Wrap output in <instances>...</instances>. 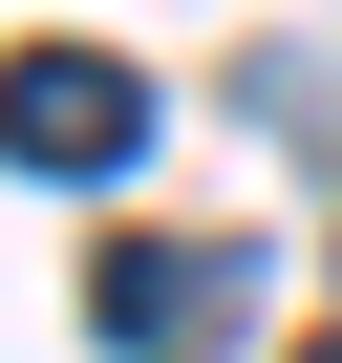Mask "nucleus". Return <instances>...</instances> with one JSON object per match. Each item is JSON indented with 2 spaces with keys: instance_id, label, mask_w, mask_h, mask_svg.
Wrapping results in <instances>:
<instances>
[{
  "instance_id": "7ed1b4c3",
  "label": "nucleus",
  "mask_w": 342,
  "mask_h": 363,
  "mask_svg": "<svg viewBox=\"0 0 342 363\" xmlns=\"http://www.w3.org/2000/svg\"><path fill=\"white\" fill-rule=\"evenodd\" d=\"M299 363H342V342H299Z\"/></svg>"
},
{
  "instance_id": "f03ea898",
  "label": "nucleus",
  "mask_w": 342,
  "mask_h": 363,
  "mask_svg": "<svg viewBox=\"0 0 342 363\" xmlns=\"http://www.w3.org/2000/svg\"><path fill=\"white\" fill-rule=\"evenodd\" d=\"M236 278H257V257L128 235V257H107V342H128V363H214V342H236Z\"/></svg>"
},
{
  "instance_id": "f257e3e1",
  "label": "nucleus",
  "mask_w": 342,
  "mask_h": 363,
  "mask_svg": "<svg viewBox=\"0 0 342 363\" xmlns=\"http://www.w3.org/2000/svg\"><path fill=\"white\" fill-rule=\"evenodd\" d=\"M150 150V86L107 43H22L0 65V171H65V193H107V171Z\"/></svg>"
}]
</instances>
